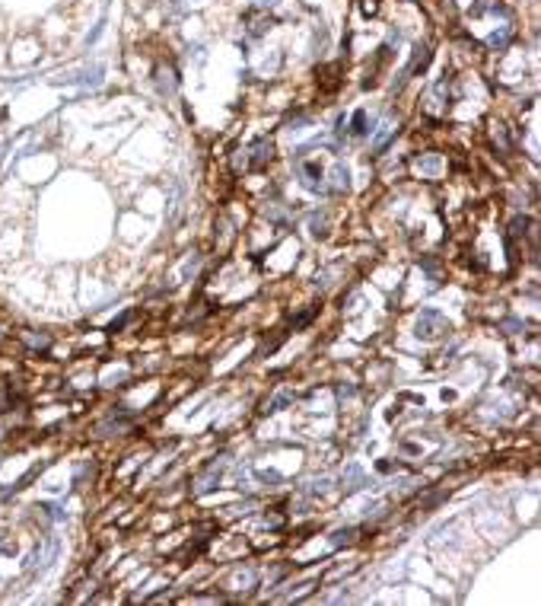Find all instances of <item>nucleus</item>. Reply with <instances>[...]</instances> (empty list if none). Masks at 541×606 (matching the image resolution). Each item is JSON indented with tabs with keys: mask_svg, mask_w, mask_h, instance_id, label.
Wrapping results in <instances>:
<instances>
[{
	"mask_svg": "<svg viewBox=\"0 0 541 606\" xmlns=\"http://www.w3.org/2000/svg\"><path fill=\"white\" fill-rule=\"evenodd\" d=\"M290 402H293V396H290V393H280V396H277V399H274L271 406H268V412H280L283 406H290Z\"/></svg>",
	"mask_w": 541,
	"mask_h": 606,
	"instance_id": "8",
	"label": "nucleus"
},
{
	"mask_svg": "<svg viewBox=\"0 0 541 606\" xmlns=\"http://www.w3.org/2000/svg\"><path fill=\"white\" fill-rule=\"evenodd\" d=\"M354 134H369V122H366V112L360 109V112H354Z\"/></svg>",
	"mask_w": 541,
	"mask_h": 606,
	"instance_id": "4",
	"label": "nucleus"
},
{
	"mask_svg": "<svg viewBox=\"0 0 541 606\" xmlns=\"http://www.w3.org/2000/svg\"><path fill=\"white\" fill-rule=\"evenodd\" d=\"M357 527H344V530H334L331 533V545H347V542H354V536H357Z\"/></svg>",
	"mask_w": 541,
	"mask_h": 606,
	"instance_id": "3",
	"label": "nucleus"
},
{
	"mask_svg": "<svg viewBox=\"0 0 541 606\" xmlns=\"http://www.w3.org/2000/svg\"><path fill=\"white\" fill-rule=\"evenodd\" d=\"M131 319H134V313H124L121 319H115V323H112V332H118V329H121V326H128V323H131Z\"/></svg>",
	"mask_w": 541,
	"mask_h": 606,
	"instance_id": "9",
	"label": "nucleus"
},
{
	"mask_svg": "<svg viewBox=\"0 0 541 606\" xmlns=\"http://www.w3.org/2000/svg\"><path fill=\"white\" fill-rule=\"evenodd\" d=\"M439 166H442V160H439V157H427V160H417V169H420V172H436Z\"/></svg>",
	"mask_w": 541,
	"mask_h": 606,
	"instance_id": "5",
	"label": "nucleus"
},
{
	"mask_svg": "<svg viewBox=\"0 0 541 606\" xmlns=\"http://www.w3.org/2000/svg\"><path fill=\"white\" fill-rule=\"evenodd\" d=\"M427 61H430V51H427V48H417L414 61H411V74H414V70H424V67H427Z\"/></svg>",
	"mask_w": 541,
	"mask_h": 606,
	"instance_id": "6",
	"label": "nucleus"
},
{
	"mask_svg": "<svg viewBox=\"0 0 541 606\" xmlns=\"http://www.w3.org/2000/svg\"><path fill=\"white\" fill-rule=\"evenodd\" d=\"M449 319L442 316L439 310H424L414 323V335L424 338V341H439L442 335H449Z\"/></svg>",
	"mask_w": 541,
	"mask_h": 606,
	"instance_id": "1",
	"label": "nucleus"
},
{
	"mask_svg": "<svg viewBox=\"0 0 541 606\" xmlns=\"http://www.w3.org/2000/svg\"><path fill=\"white\" fill-rule=\"evenodd\" d=\"M271 140H258L255 144V150H251V169H264V163H271Z\"/></svg>",
	"mask_w": 541,
	"mask_h": 606,
	"instance_id": "2",
	"label": "nucleus"
},
{
	"mask_svg": "<svg viewBox=\"0 0 541 606\" xmlns=\"http://www.w3.org/2000/svg\"><path fill=\"white\" fill-rule=\"evenodd\" d=\"M525 227H528V217H516V220L510 223V236H513V240H516V236H522Z\"/></svg>",
	"mask_w": 541,
	"mask_h": 606,
	"instance_id": "7",
	"label": "nucleus"
}]
</instances>
